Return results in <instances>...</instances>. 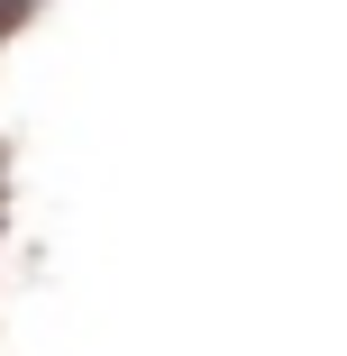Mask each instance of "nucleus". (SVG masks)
<instances>
[{
  "instance_id": "nucleus-1",
  "label": "nucleus",
  "mask_w": 347,
  "mask_h": 356,
  "mask_svg": "<svg viewBox=\"0 0 347 356\" xmlns=\"http://www.w3.org/2000/svg\"><path fill=\"white\" fill-rule=\"evenodd\" d=\"M10 10H19V0H0V19H10Z\"/></svg>"
}]
</instances>
